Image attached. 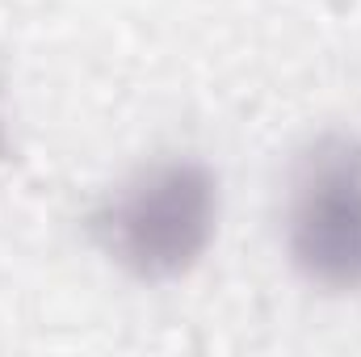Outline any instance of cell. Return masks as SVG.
<instances>
[{
	"instance_id": "obj_3",
	"label": "cell",
	"mask_w": 361,
	"mask_h": 357,
	"mask_svg": "<svg viewBox=\"0 0 361 357\" xmlns=\"http://www.w3.org/2000/svg\"><path fill=\"white\" fill-rule=\"evenodd\" d=\"M13 160V126H8V109H4V89H0V164Z\"/></svg>"
},
{
	"instance_id": "obj_1",
	"label": "cell",
	"mask_w": 361,
	"mask_h": 357,
	"mask_svg": "<svg viewBox=\"0 0 361 357\" xmlns=\"http://www.w3.org/2000/svg\"><path fill=\"white\" fill-rule=\"evenodd\" d=\"M219 173L193 152H173L109 185L85 210V236L126 277L160 286L202 265L219 236Z\"/></svg>"
},
{
	"instance_id": "obj_2",
	"label": "cell",
	"mask_w": 361,
	"mask_h": 357,
	"mask_svg": "<svg viewBox=\"0 0 361 357\" xmlns=\"http://www.w3.org/2000/svg\"><path fill=\"white\" fill-rule=\"evenodd\" d=\"M281 240L294 273L324 294L361 290V135H311L286 173Z\"/></svg>"
}]
</instances>
